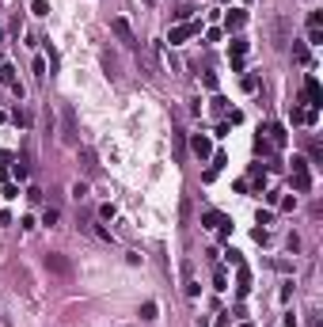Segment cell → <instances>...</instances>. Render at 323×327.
<instances>
[{"label":"cell","mask_w":323,"mask_h":327,"mask_svg":"<svg viewBox=\"0 0 323 327\" xmlns=\"http://www.w3.org/2000/svg\"><path fill=\"white\" fill-rule=\"evenodd\" d=\"M42 263H46V270H50V274H57V278H72V259L61 255V251H50Z\"/></svg>","instance_id":"cell-1"},{"label":"cell","mask_w":323,"mask_h":327,"mask_svg":"<svg viewBox=\"0 0 323 327\" xmlns=\"http://www.w3.org/2000/svg\"><path fill=\"white\" fill-rule=\"evenodd\" d=\"M293 187H297L300 194L312 190V175H308V160L304 156H293Z\"/></svg>","instance_id":"cell-2"},{"label":"cell","mask_w":323,"mask_h":327,"mask_svg":"<svg viewBox=\"0 0 323 327\" xmlns=\"http://www.w3.org/2000/svg\"><path fill=\"white\" fill-rule=\"evenodd\" d=\"M194 35H202V19H187V23H179V27H171V46H179V42H187V38H194Z\"/></svg>","instance_id":"cell-3"},{"label":"cell","mask_w":323,"mask_h":327,"mask_svg":"<svg viewBox=\"0 0 323 327\" xmlns=\"http://www.w3.org/2000/svg\"><path fill=\"white\" fill-rule=\"evenodd\" d=\"M61 137H65V145H80L76 114H72V107H65V111H61Z\"/></svg>","instance_id":"cell-4"},{"label":"cell","mask_w":323,"mask_h":327,"mask_svg":"<svg viewBox=\"0 0 323 327\" xmlns=\"http://www.w3.org/2000/svg\"><path fill=\"white\" fill-rule=\"evenodd\" d=\"M304 103H308V111H319V107H323V88H319L315 76L304 80Z\"/></svg>","instance_id":"cell-5"},{"label":"cell","mask_w":323,"mask_h":327,"mask_svg":"<svg viewBox=\"0 0 323 327\" xmlns=\"http://www.w3.org/2000/svg\"><path fill=\"white\" fill-rule=\"evenodd\" d=\"M202 224H205V228H213V232H221V236H228V232H232L228 217H224V213H217V209H209V213H202Z\"/></svg>","instance_id":"cell-6"},{"label":"cell","mask_w":323,"mask_h":327,"mask_svg":"<svg viewBox=\"0 0 323 327\" xmlns=\"http://www.w3.org/2000/svg\"><path fill=\"white\" fill-rule=\"evenodd\" d=\"M111 31H114V35H118L122 38V42H126L129 46V50H133V46H137V35H133V27H129V19H111Z\"/></svg>","instance_id":"cell-7"},{"label":"cell","mask_w":323,"mask_h":327,"mask_svg":"<svg viewBox=\"0 0 323 327\" xmlns=\"http://www.w3.org/2000/svg\"><path fill=\"white\" fill-rule=\"evenodd\" d=\"M0 84L8 88L12 95H19V99H23V88H19V80H16V69H12V65H0Z\"/></svg>","instance_id":"cell-8"},{"label":"cell","mask_w":323,"mask_h":327,"mask_svg":"<svg viewBox=\"0 0 323 327\" xmlns=\"http://www.w3.org/2000/svg\"><path fill=\"white\" fill-rule=\"evenodd\" d=\"M190 148H194L198 160H209V156H213V145H209V137H205V133H194V137H190Z\"/></svg>","instance_id":"cell-9"},{"label":"cell","mask_w":323,"mask_h":327,"mask_svg":"<svg viewBox=\"0 0 323 327\" xmlns=\"http://www.w3.org/2000/svg\"><path fill=\"white\" fill-rule=\"evenodd\" d=\"M266 141H270L274 148H285V145H289V133H285V126H266Z\"/></svg>","instance_id":"cell-10"},{"label":"cell","mask_w":323,"mask_h":327,"mask_svg":"<svg viewBox=\"0 0 323 327\" xmlns=\"http://www.w3.org/2000/svg\"><path fill=\"white\" fill-rule=\"evenodd\" d=\"M244 23H247V12H244V8H236V12H228V16H224V27H228V31H239Z\"/></svg>","instance_id":"cell-11"},{"label":"cell","mask_w":323,"mask_h":327,"mask_svg":"<svg viewBox=\"0 0 323 327\" xmlns=\"http://www.w3.org/2000/svg\"><path fill=\"white\" fill-rule=\"evenodd\" d=\"M236 293H239V297H247V289H251V274H247V267H244V263H239V274H236Z\"/></svg>","instance_id":"cell-12"},{"label":"cell","mask_w":323,"mask_h":327,"mask_svg":"<svg viewBox=\"0 0 323 327\" xmlns=\"http://www.w3.org/2000/svg\"><path fill=\"white\" fill-rule=\"evenodd\" d=\"M244 53H247V42L244 38H232V61H244Z\"/></svg>","instance_id":"cell-13"},{"label":"cell","mask_w":323,"mask_h":327,"mask_svg":"<svg viewBox=\"0 0 323 327\" xmlns=\"http://www.w3.org/2000/svg\"><path fill=\"white\" fill-rule=\"evenodd\" d=\"M293 57H297L300 65H308V46L304 42H293Z\"/></svg>","instance_id":"cell-14"},{"label":"cell","mask_w":323,"mask_h":327,"mask_svg":"<svg viewBox=\"0 0 323 327\" xmlns=\"http://www.w3.org/2000/svg\"><path fill=\"white\" fill-rule=\"evenodd\" d=\"M156 312H160V308H156V301H145V304H141V319H156Z\"/></svg>","instance_id":"cell-15"},{"label":"cell","mask_w":323,"mask_h":327,"mask_svg":"<svg viewBox=\"0 0 323 327\" xmlns=\"http://www.w3.org/2000/svg\"><path fill=\"white\" fill-rule=\"evenodd\" d=\"M213 282H217V289H228V270L217 267V274H213Z\"/></svg>","instance_id":"cell-16"},{"label":"cell","mask_w":323,"mask_h":327,"mask_svg":"<svg viewBox=\"0 0 323 327\" xmlns=\"http://www.w3.org/2000/svg\"><path fill=\"white\" fill-rule=\"evenodd\" d=\"M57 221H61V213H57V209L50 206V209H46V213H42V224H50V228H53V224H57Z\"/></svg>","instance_id":"cell-17"},{"label":"cell","mask_w":323,"mask_h":327,"mask_svg":"<svg viewBox=\"0 0 323 327\" xmlns=\"http://www.w3.org/2000/svg\"><path fill=\"white\" fill-rule=\"evenodd\" d=\"M308 42H312V46L323 42V27H308Z\"/></svg>","instance_id":"cell-18"},{"label":"cell","mask_w":323,"mask_h":327,"mask_svg":"<svg viewBox=\"0 0 323 327\" xmlns=\"http://www.w3.org/2000/svg\"><path fill=\"white\" fill-rule=\"evenodd\" d=\"M31 12H34V16H50V4H46V0H34Z\"/></svg>","instance_id":"cell-19"},{"label":"cell","mask_w":323,"mask_h":327,"mask_svg":"<svg viewBox=\"0 0 323 327\" xmlns=\"http://www.w3.org/2000/svg\"><path fill=\"white\" fill-rule=\"evenodd\" d=\"M72 198H76V202L88 198V183H72Z\"/></svg>","instance_id":"cell-20"},{"label":"cell","mask_w":323,"mask_h":327,"mask_svg":"<svg viewBox=\"0 0 323 327\" xmlns=\"http://www.w3.org/2000/svg\"><path fill=\"white\" fill-rule=\"evenodd\" d=\"M84 168H88V172H92V175L99 172V164H95V156H92V152H84Z\"/></svg>","instance_id":"cell-21"},{"label":"cell","mask_w":323,"mask_h":327,"mask_svg":"<svg viewBox=\"0 0 323 327\" xmlns=\"http://www.w3.org/2000/svg\"><path fill=\"white\" fill-rule=\"evenodd\" d=\"M99 217H103V221H114V206H111V202H107V206H99Z\"/></svg>","instance_id":"cell-22"},{"label":"cell","mask_w":323,"mask_h":327,"mask_svg":"<svg viewBox=\"0 0 323 327\" xmlns=\"http://www.w3.org/2000/svg\"><path fill=\"white\" fill-rule=\"evenodd\" d=\"M202 84L209 88V92H217V76H213V72H205V76H202Z\"/></svg>","instance_id":"cell-23"},{"label":"cell","mask_w":323,"mask_h":327,"mask_svg":"<svg viewBox=\"0 0 323 327\" xmlns=\"http://www.w3.org/2000/svg\"><path fill=\"white\" fill-rule=\"evenodd\" d=\"M187 297H198V282L190 274H187Z\"/></svg>","instance_id":"cell-24"}]
</instances>
